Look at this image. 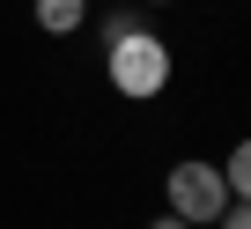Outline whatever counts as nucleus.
Masks as SVG:
<instances>
[{
  "label": "nucleus",
  "mask_w": 251,
  "mask_h": 229,
  "mask_svg": "<svg viewBox=\"0 0 251 229\" xmlns=\"http://www.w3.org/2000/svg\"><path fill=\"white\" fill-rule=\"evenodd\" d=\"M103 74H111V89H118L126 103H155V96L170 89L177 59H170V45L155 37V23H141V30H126V37L103 45Z\"/></svg>",
  "instance_id": "1"
},
{
  "label": "nucleus",
  "mask_w": 251,
  "mask_h": 229,
  "mask_svg": "<svg viewBox=\"0 0 251 229\" xmlns=\"http://www.w3.org/2000/svg\"><path fill=\"white\" fill-rule=\"evenodd\" d=\"M163 200H170L163 214H177V222H192V229H214V222H222V207H229V185H222V170H214V163L185 155V163H170Z\"/></svg>",
  "instance_id": "2"
},
{
  "label": "nucleus",
  "mask_w": 251,
  "mask_h": 229,
  "mask_svg": "<svg viewBox=\"0 0 251 229\" xmlns=\"http://www.w3.org/2000/svg\"><path fill=\"white\" fill-rule=\"evenodd\" d=\"M89 15H96V0H37V30L45 37H74Z\"/></svg>",
  "instance_id": "3"
},
{
  "label": "nucleus",
  "mask_w": 251,
  "mask_h": 229,
  "mask_svg": "<svg viewBox=\"0 0 251 229\" xmlns=\"http://www.w3.org/2000/svg\"><path fill=\"white\" fill-rule=\"evenodd\" d=\"M222 185H229V200H251V133L229 148V163H222Z\"/></svg>",
  "instance_id": "4"
},
{
  "label": "nucleus",
  "mask_w": 251,
  "mask_h": 229,
  "mask_svg": "<svg viewBox=\"0 0 251 229\" xmlns=\"http://www.w3.org/2000/svg\"><path fill=\"white\" fill-rule=\"evenodd\" d=\"M126 30H141V8H133V0H126V8H111V15H103V45H111V37H126Z\"/></svg>",
  "instance_id": "5"
},
{
  "label": "nucleus",
  "mask_w": 251,
  "mask_h": 229,
  "mask_svg": "<svg viewBox=\"0 0 251 229\" xmlns=\"http://www.w3.org/2000/svg\"><path fill=\"white\" fill-rule=\"evenodd\" d=\"M214 229H251V200H229V207H222V222H214Z\"/></svg>",
  "instance_id": "6"
},
{
  "label": "nucleus",
  "mask_w": 251,
  "mask_h": 229,
  "mask_svg": "<svg viewBox=\"0 0 251 229\" xmlns=\"http://www.w3.org/2000/svg\"><path fill=\"white\" fill-rule=\"evenodd\" d=\"M148 229H192V222H177V214H155V222H148Z\"/></svg>",
  "instance_id": "7"
},
{
  "label": "nucleus",
  "mask_w": 251,
  "mask_h": 229,
  "mask_svg": "<svg viewBox=\"0 0 251 229\" xmlns=\"http://www.w3.org/2000/svg\"><path fill=\"white\" fill-rule=\"evenodd\" d=\"M133 8H177V0H133Z\"/></svg>",
  "instance_id": "8"
}]
</instances>
